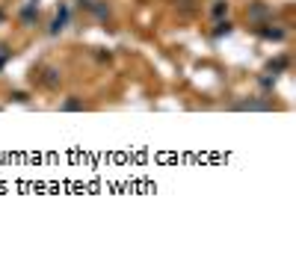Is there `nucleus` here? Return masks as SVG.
<instances>
[{
    "label": "nucleus",
    "instance_id": "nucleus-1",
    "mask_svg": "<svg viewBox=\"0 0 296 260\" xmlns=\"http://www.w3.org/2000/svg\"><path fill=\"white\" fill-rule=\"evenodd\" d=\"M36 18H39V0H27V3H24V9H21V24H24V27H30Z\"/></svg>",
    "mask_w": 296,
    "mask_h": 260
},
{
    "label": "nucleus",
    "instance_id": "nucleus-4",
    "mask_svg": "<svg viewBox=\"0 0 296 260\" xmlns=\"http://www.w3.org/2000/svg\"><path fill=\"white\" fill-rule=\"evenodd\" d=\"M59 80H62V77H59V74H57L54 68H47V71H45V77H42V83H45L47 89H57Z\"/></svg>",
    "mask_w": 296,
    "mask_h": 260
},
{
    "label": "nucleus",
    "instance_id": "nucleus-3",
    "mask_svg": "<svg viewBox=\"0 0 296 260\" xmlns=\"http://www.w3.org/2000/svg\"><path fill=\"white\" fill-rule=\"evenodd\" d=\"M65 24H68V6L62 3L57 12V18H54V24H50V35H57L59 30H65Z\"/></svg>",
    "mask_w": 296,
    "mask_h": 260
},
{
    "label": "nucleus",
    "instance_id": "nucleus-5",
    "mask_svg": "<svg viewBox=\"0 0 296 260\" xmlns=\"http://www.w3.org/2000/svg\"><path fill=\"white\" fill-rule=\"evenodd\" d=\"M231 33V21H222V18H219V21H216V30H213V39H222V35H228Z\"/></svg>",
    "mask_w": 296,
    "mask_h": 260
},
{
    "label": "nucleus",
    "instance_id": "nucleus-8",
    "mask_svg": "<svg viewBox=\"0 0 296 260\" xmlns=\"http://www.w3.org/2000/svg\"><path fill=\"white\" fill-rule=\"evenodd\" d=\"M211 12H213V18H222L225 12H228V3H225V0H216Z\"/></svg>",
    "mask_w": 296,
    "mask_h": 260
},
{
    "label": "nucleus",
    "instance_id": "nucleus-2",
    "mask_svg": "<svg viewBox=\"0 0 296 260\" xmlns=\"http://www.w3.org/2000/svg\"><path fill=\"white\" fill-rule=\"evenodd\" d=\"M255 33H258L260 39H270V42H282V39H284V30H278V27H272V30H270V24H258V27H255Z\"/></svg>",
    "mask_w": 296,
    "mask_h": 260
},
{
    "label": "nucleus",
    "instance_id": "nucleus-7",
    "mask_svg": "<svg viewBox=\"0 0 296 260\" xmlns=\"http://www.w3.org/2000/svg\"><path fill=\"white\" fill-rule=\"evenodd\" d=\"M59 109H62V113H74V109H83V101H80V98H68L65 104L59 106Z\"/></svg>",
    "mask_w": 296,
    "mask_h": 260
},
{
    "label": "nucleus",
    "instance_id": "nucleus-9",
    "mask_svg": "<svg viewBox=\"0 0 296 260\" xmlns=\"http://www.w3.org/2000/svg\"><path fill=\"white\" fill-rule=\"evenodd\" d=\"M9 59H12V50H9V47H3V45H0V68H3V65H6Z\"/></svg>",
    "mask_w": 296,
    "mask_h": 260
},
{
    "label": "nucleus",
    "instance_id": "nucleus-6",
    "mask_svg": "<svg viewBox=\"0 0 296 260\" xmlns=\"http://www.w3.org/2000/svg\"><path fill=\"white\" fill-rule=\"evenodd\" d=\"M252 18H255V21H264V18H270V9H267L264 3H255V6H252Z\"/></svg>",
    "mask_w": 296,
    "mask_h": 260
}]
</instances>
